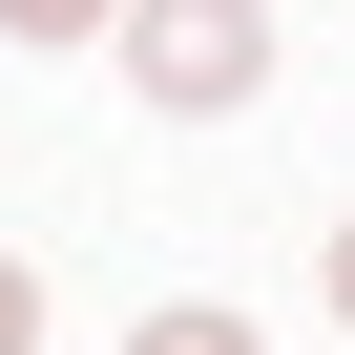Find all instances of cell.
I'll return each mask as SVG.
<instances>
[{
  "mask_svg": "<svg viewBox=\"0 0 355 355\" xmlns=\"http://www.w3.org/2000/svg\"><path fill=\"white\" fill-rule=\"evenodd\" d=\"M125 355H272V334H251V313H146Z\"/></svg>",
  "mask_w": 355,
  "mask_h": 355,
  "instance_id": "cell-2",
  "label": "cell"
},
{
  "mask_svg": "<svg viewBox=\"0 0 355 355\" xmlns=\"http://www.w3.org/2000/svg\"><path fill=\"white\" fill-rule=\"evenodd\" d=\"M334 313H355V230H334Z\"/></svg>",
  "mask_w": 355,
  "mask_h": 355,
  "instance_id": "cell-5",
  "label": "cell"
},
{
  "mask_svg": "<svg viewBox=\"0 0 355 355\" xmlns=\"http://www.w3.org/2000/svg\"><path fill=\"white\" fill-rule=\"evenodd\" d=\"M125 63H146V105H251L272 84V0H125Z\"/></svg>",
  "mask_w": 355,
  "mask_h": 355,
  "instance_id": "cell-1",
  "label": "cell"
},
{
  "mask_svg": "<svg viewBox=\"0 0 355 355\" xmlns=\"http://www.w3.org/2000/svg\"><path fill=\"white\" fill-rule=\"evenodd\" d=\"M0 21H21V42H84V21H125V0H0Z\"/></svg>",
  "mask_w": 355,
  "mask_h": 355,
  "instance_id": "cell-3",
  "label": "cell"
},
{
  "mask_svg": "<svg viewBox=\"0 0 355 355\" xmlns=\"http://www.w3.org/2000/svg\"><path fill=\"white\" fill-rule=\"evenodd\" d=\"M0 355H42V272H21V251H0Z\"/></svg>",
  "mask_w": 355,
  "mask_h": 355,
  "instance_id": "cell-4",
  "label": "cell"
}]
</instances>
